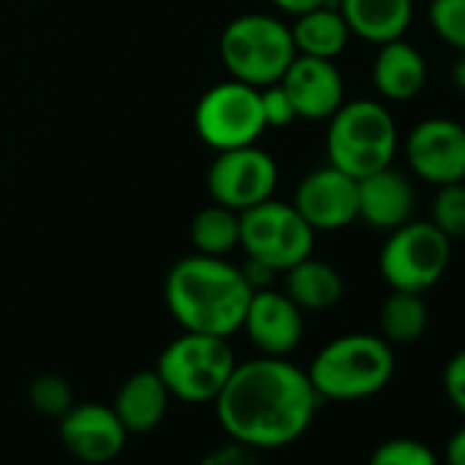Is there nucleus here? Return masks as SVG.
<instances>
[{
    "label": "nucleus",
    "instance_id": "5701e85b",
    "mask_svg": "<svg viewBox=\"0 0 465 465\" xmlns=\"http://www.w3.org/2000/svg\"><path fill=\"white\" fill-rule=\"evenodd\" d=\"M427 304L421 293H408V291H391V296L383 302L378 323H381V337L389 345H411L427 331Z\"/></svg>",
    "mask_w": 465,
    "mask_h": 465
},
{
    "label": "nucleus",
    "instance_id": "72a5a7b5",
    "mask_svg": "<svg viewBox=\"0 0 465 465\" xmlns=\"http://www.w3.org/2000/svg\"><path fill=\"white\" fill-rule=\"evenodd\" d=\"M451 83L457 85L460 94H465V53H460L454 66H451Z\"/></svg>",
    "mask_w": 465,
    "mask_h": 465
},
{
    "label": "nucleus",
    "instance_id": "f03ea898",
    "mask_svg": "<svg viewBox=\"0 0 465 465\" xmlns=\"http://www.w3.org/2000/svg\"><path fill=\"white\" fill-rule=\"evenodd\" d=\"M252 288L242 269L213 255L181 258L164 280V304L183 331L232 337L242 331Z\"/></svg>",
    "mask_w": 465,
    "mask_h": 465
},
{
    "label": "nucleus",
    "instance_id": "393cba45",
    "mask_svg": "<svg viewBox=\"0 0 465 465\" xmlns=\"http://www.w3.org/2000/svg\"><path fill=\"white\" fill-rule=\"evenodd\" d=\"M432 224L446 239L465 236V181L438 186L432 200Z\"/></svg>",
    "mask_w": 465,
    "mask_h": 465
},
{
    "label": "nucleus",
    "instance_id": "1a4fd4ad",
    "mask_svg": "<svg viewBox=\"0 0 465 465\" xmlns=\"http://www.w3.org/2000/svg\"><path fill=\"white\" fill-rule=\"evenodd\" d=\"M194 132L213 151L255 145L266 132L261 88L232 77L211 85L194 104Z\"/></svg>",
    "mask_w": 465,
    "mask_h": 465
},
{
    "label": "nucleus",
    "instance_id": "b1692460",
    "mask_svg": "<svg viewBox=\"0 0 465 465\" xmlns=\"http://www.w3.org/2000/svg\"><path fill=\"white\" fill-rule=\"evenodd\" d=\"M28 400H31L36 413L50 416V419H61L74 405V391H72V383L64 375L42 372V375H36L31 381Z\"/></svg>",
    "mask_w": 465,
    "mask_h": 465
},
{
    "label": "nucleus",
    "instance_id": "412c9836",
    "mask_svg": "<svg viewBox=\"0 0 465 465\" xmlns=\"http://www.w3.org/2000/svg\"><path fill=\"white\" fill-rule=\"evenodd\" d=\"M285 293L299 310L323 312V310H331L342 299L345 282L331 263L315 261L310 255L285 272Z\"/></svg>",
    "mask_w": 465,
    "mask_h": 465
},
{
    "label": "nucleus",
    "instance_id": "7ed1b4c3",
    "mask_svg": "<svg viewBox=\"0 0 465 465\" xmlns=\"http://www.w3.org/2000/svg\"><path fill=\"white\" fill-rule=\"evenodd\" d=\"M307 375L321 400H367L389 386L394 351L381 334H342L318 351Z\"/></svg>",
    "mask_w": 465,
    "mask_h": 465
},
{
    "label": "nucleus",
    "instance_id": "f3484780",
    "mask_svg": "<svg viewBox=\"0 0 465 465\" xmlns=\"http://www.w3.org/2000/svg\"><path fill=\"white\" fill-rule=\"evenodd\" d=\"M372 85L386 102L416 99L427 85L424 55L402 39L381 45L372 61Z\"/></svg>",
    "mask_w": 465,
    "mask_h": 465
},
{
    "label": "nucleus",
    "instance_id": "423d86ee",
    "mask_svg": "<svg viewBox=\"0 0 465 465\" xmlns=\"http://www.w3.org/2000/svg\"><path fill=\"white\" fill-rule=\"evenodd\" d=\"M227 337L183 331L156 359V372L164 381L170 397L181 402H213L236 370Z\"/></svg>",
    "mask_w": 465,
    "mask_h": 465
},
{
    "label": "nucleus",
    "instance_id": "7c9ffc66",
    "mask_svg": "<svg viewBox=\"0 0 465 465\" xmlns=\"http://www.w3.org/2000/svg\"><path fill=\"white\" fill-rule=\"evenodd\" d=\"M239 269H242V274H244V280L250 282V288H252V291L272 288V282H274V277H277V272H274V269H269L266 263L252 261V258H247V263H244V266H239Z\"/></svg>",
    "mask_w": 465,
    "mask_h": 465
},
{
    "label": "nucleus",
    "instance_id": "9d476101",
    "mask_svg": "<svg viewBox=\"0 0 465 465\" xmlns=\"http://www.w3.org/2000/svg\"><path fill=\"white\" fill-rule=\"evenodd\" d=\"M277 181L280 167L274 156L258 145L216 151V159L205 175L211 200L239 213L274 197Z\"/></svg>",
    "mask_w": 465,
    "mask_h": 465
},
{
    "label": "nucleus",
    "instance_id": "bb28decb",
    "mask_svg": "<svg viewBox=\"0 0 465 465\" xmlns=\"http://www.w3.org/2000/svg\"><path fill=\"white\" fill-rule=\"evenodd\" d=\"M367 465H438L435 451L413 438H391L375 446Z\"/></svg>",
    "mask_w": 465,
    "mask_h": 465
},
{
    "label": "nucleus",
    "instance_id": "473e14b6",
    "mask_svg": "<svg viewBox=\"0 0 465 465\" xmlns=\"http://www.w3.org/2000/svg\"><path fill=\"white\" fill-rule=\"evenodd\" d=\"M446 465H465V424L446 443Z\"/></svg>",
    "mask_w": 465,
    "mask_h": 465
},
{
    "label": "nucleus",
    "instance_id": "c85d7f7f",
    "mask_svg": "<svg viewBox=\"0 0 465 465\" xmlns=\"http://www.w3.org/2000/svg\"><path fill=\"white\" fill-rule=\"evenodd\" d=\"M200 465H261V457H258V449H252V446H244L239 440H227L224 446L205 451Z\"/></svg>",
    "mask_w": 465,
    "mask_h": 465
},
{
    "label": "nucleus",
    "instance_id": "cd10ccee",
    "mask_svg": "<svg viewBox=\"0 0 465 465\" xmlns=\"http://www.w3.org/2000/svg\"><path fill=\"white\" fill-rule=\"evenodd\" d=\"M261 110H263V121H266V129H282V126H291L296 121V110L285 94V88L280 83L274 85H266L261 88Z\"/></svg>",
    "mask_w": 465,
    "mask_h": 465
},
{
    "label": "nucleus",
    "instance_id": "ddd939ff",
    "mask_svg": "<svg viewBox=\"0 0 465 465\" xmlns=\"http://www.w3.org/2000/svg\"><path fill=\"white\" fill-rule=\"evenodd\" d=\"M58 435L72 457L91 465L115 460L129 438L113 405L104 402H74L58 419Z\"/></svg>",
    "mask_w": 465,
    "mask_h": 465
},
{
    "label": "nucleus",
    "instance_id": "f8f14e48",
    "mask_svg": "<svg viewBox=\"0 0 465 465\" xmlns=\"http://www.w3.org/2000/svg\"><path fill=\"white\" fill-rule=\"evenodd\" d=\"M293 208L318 232H334L359 219V181L334 164L307 173L293 194Z\"/></svg>",
    "mask_w": 465,
    "mask_h": 465
},
{
    "label": "nucleus",
    "instance_id": "39448f33",
    "mask_svg": "<svg viewBox=\"0 0 465 465\" xmlns=\"http://www.w3.org/2000/svg\"><path fill=\"white\" fill-rule=\"evenodd\" d=\"M219 58L232 80L252 88L274 85L296 58L291 25L272 15H242L224 25Z\"/></svg>",
    "mask_w": 465,
    "mask_h": 465
},
{
    "label": "nucleus",
    "instance_id": "dca6fc26",
    "mask_svg": "<svg viewBox=\"0 0 465 465\" xmlns=\"http://www.w3.org/2000/svg\"><path fill=\"white\" fill-rule=\"evenodd\" d=\"M413 213V186L391 164L359 178V219L375 230L391 232Z\"/></svg>",
    "mask_w": 465,
    "mask_h": 465
},
{
    "label": "nucleus",
    "instance_id": "aec40b11",
    "mask_svg": "<svg viewBox=\"0 0 465 465\" xmlns=\"http://www.w3.org/2000/svg\"><path fill=\"white\" fill-rule=\"evenodd\" d=\"M291 36L296 45V55L326 58V61L342 55L351 42V31L337 9V0L307 15H299L296 23L291 25Z\"/></svg>",
    "mask_w": 465,
    "mask_h": 465
},
{
    "label": "nucleus",
    "instance_id": "0eeeda50",
    "mask_svg": "<svg viewBox=\"0 0 465 465\" xmlns=\"http://www.w3.org/2000/svg\"><path fill=\"white\" fill-rule=\"evenodd\" d=\"M451 261V239L432 222H405L389 232L378 269L391 291L427 293L440 282Z\"/></svg>",
    "mask_w": 465,
    "mask_h": 465
},
{
    "label": "nucleus",
    "instance_id": "6e6552de",
    "mask_svg": "<svg viewBox=\"0 0 465 465\" xmlns=\"http://www.w3.org/2000/svg\"><path fill=\"white\" fill-rule=\"evenodd\" d=\"M239 247L247 258L266 263L277 274H285L291 266L312 255L315 230L304 222L293 203L269 197L242 211Z\"/></svg>",
    "mask_w": 465,
    "mask_h": 465
},
{
    "label": "nucleus",
    "instance_id": "4468645a",
    "mask_svg": "<svg viewBox=\"0 0 465 465\" xmlns=\"http://www.w3.org/2000/svg\"><path fill=\"white\" fill-rule=\"evenodd\" d=\"M242 329L261 356H288L304 337V310H299L285 291H255Z\"/></svg>",
    "mask_w": 465,
    "mask_h": 465
},
{
    "label": "nucleus",
    "instance_id": "f257e3e1",
    "mask_svg": "<svg viewBox=\"0 0 465 465\" xmlns=\"http://www.w3.org/2000/svg\"><path fill=\"white\" fill-rule=\"evenodd\" d=\"M318 402L307 370L285 356H258L236 364L213 400V411L230 440L263 451L299 440L310 430Z\"/></svg>",
    "mask_w": 465,
    "mask_h": 465
},
{
    "label": "nucleus",
    "instance_id": "2f4dec72",
    "mask_svg": "<svg viewBox=\"0 0 465 465\" xmlns=\"http://www.w3.org/2000/svg\"><path fill=\"white\" fill-rule=\"evenodd\" d=\"M272 4H274L280 12H285V15H291V17H299V15H307V12H312V9H321V6H326V4H334V0H272Z\"/></svg>",
    "mask_w": 465,
    "mask_h": 465
},
{
    "label": "nucleus",
    "instance_id": "c756f323",
    "mask_svg": "<svg viewBox=\"0 0 465 465\" xmlns=\"http://www.w3.org/2000/svg\"><path fill=\"white\" fill-rule=\"evenodd\" d=\"M443 391L449 402L465 416V351L454 353L443 367Z\"/></svg>",
    "mask_w": 465,
    "mask_h": 465
},
{
    "label": "nucleus",
    "instance_id": "6ab92c4d",
    "mask_svg": "<svg viewBox=\"0 0 465 465\" xmlns=\"http://www.w3.org/2000/svg\"><path fill=\"white\" fill-rule=\"evenodd\" d=\"M351 36L370 45L402 39L413 20V0H337Z\"/></svg>",
    "mask_w": 465,
    "mask_h": 465
},
{
    "label": "nucleus",
    "instance_id": "4be33fe9",
    "mask_svg": "<svg viewBox=\"0 0 465 465\" xmlns=\"http://www.w3.org/2000/svg\"><path fill=\"white\" fill-rule=\"evenodd\" d=\"M239 239H242V213L219 203L200 208L189 224V242L200 255L224 258L227 252L239 247Z\"/></svg>",
    "mask_w": 465,
    "mask_h": 465
},
{
    "label": "nucleus",
    "instance_id": "a211bd4d",
    "mask_svg": "<svg viewBox=\"0 0 465 465\" xmlns=\"http://www.w3.org/2000/svg\"><path fill=\"white\" fill-rule=\"evenodd\" d=\"M170 400L173 397H170L164 381L159 378V372L140 370L121 383V389L113 400V411L118 413V419L129 435L132 432L145 435L164 421Z\"/></svg>",
    "mask_w": 465,
    "mask_h": 465
},
{
    "label": "nucleus",
    "instance_id": "20e7f679",
    "mask_svg": "<svg viewBox=\"0 0 465 465\" xmlns=\"http://www.w3.org/2000/svg\"><path fill=\"white\" fill-rule=\"evenodd\" d=\"M400 145L391 113L375 99L342 102L329 118L326 156L329 164L353 175L356 181L383 170L394 162Z\"/></svg>",
    "mask_w": 465,
    "mask_h": 465
},
{
    "label": "nucleus",
    "instance_id": "a878e982",
    "mask_svg": "<svg viewBox=\"0 0 465 465\" xmlns=\"http://www.w3.org/2000/svg\"><path fill=\"white\" fill-rule=\"evenodd\" d=\"M430 25L443 45L465 53V0H432Z\"/></svg>",
    "mask_w": 465,
    "mask_h": 465
},
{
    "label": "nucleus",
    "instance_id": "2eb2a0df",
    "mask_svg": "<svg viewBox=\"0 0 465 465\" xmlns=\"http://www.w3.org/2000/svg\"><path fill=\"white\" fill-rule=\"evenodd\" d=\"M280 85L285 88L296 118L302 121H329L345 102V83L334 61L296 55Z\"/></svg>",
    "mask_w": 465,
    "mask_h": 465
},
{
    "label": "nucleus",
    "instance_id": "9b49d317",
    "mask_svg": "<svg viewBox=\"0 0 465 465\" xmlns=\"http://www.w3.org/2000/svg\"><path fill=\"white\" fill-rule=\"evenodd\" d=\"M405 156L413 175L432 186L465 181V126L451 118H424L411 129Z\"/></svg>",
    "mask_w": 465,
    "mask_h": 465
}]
</instances>
